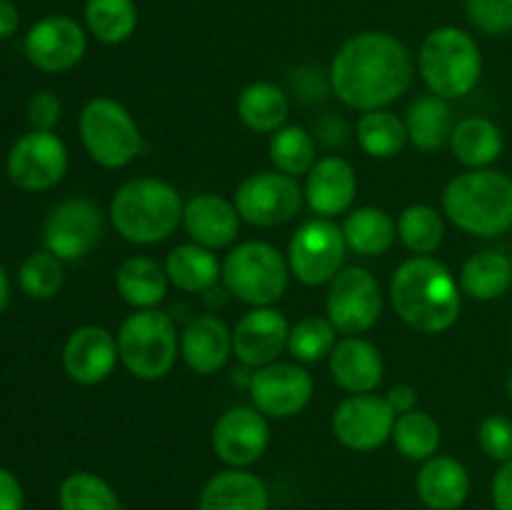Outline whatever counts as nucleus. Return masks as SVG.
<instances>
[{
	"label": "nucleus",
	"mask_w": 512,
	"mask_h": 510,
	"mask_svg": "<svg viewBox=\"0 0 512 510\" xmlns=\"http://www.w3.org/2000/svg\"><path fill=\"white\" fill-rule=\"evenodd\" d=\"M313 375L300 363H275L255 368L248 378V393L253 408L265 418H293L313 398Z\"/></svg>",
	"instance_id": "4468645a"
},
{
	"label": "nucleus",
	"mask_w": 512,
	"mask_h": 510,
	"mask_svg": "<svg viewBox=\"0 0 512 510\" xmlns=\"http://www.w3.org/2000/svg\"><path fill=\"white\" fill-rule=\"evenodd\" d=\"M305 200L318 218H335L350 213L355 193H358V175L353 165L340 155L320 158L305 175Z\"/></svg>",
	"instance_id": "aec40b11"
},
{
	"label": "nucleus",
	"mask_w": 512,
	"mask_h": 510,
	"mask_svg": "<svg viewBox=\"0 0 512 510\" xmlns=\"http://www.w3.org/2000/svg\"><path fill=\"white\" fill-rule=\"evenodd\" d=\"M68 173V148L53 130H30L15 140L8 155V175L18 188L50 190Z\"/></svg>",
	"instance_id": "ddd939ff"
},
{
	"label": "nucleus",
	"mask_w": 512,
	"mask_h": 510,
	"mask_svg": "<svg viewBox=\"0 0 512 510\" xmlns=\"http://www.w3.org/2000/svg\"><path fill=\"white\" fill-rule=\"evenodd\" d=\"M220 268L213 250L203 248L198 243H185L170 250L165 260V273L170 285H175L183 293H203L210 290L220 278Z\"/></svg>",
	"instance_id": "2f4dec72"
},
{
	"label": "nucleus",
	"mask_w": 512,
	"mask_h": 510,
	"mask_svg": "<svg viewBox=\"0 0 512 510\" xmlns=\"http://www.w3.org/2000/svg\"><path fill=\"white\" fill-rule=\"evenodd\" d=\"M398 448L403 458L415 460V463H425L433 458L443 440V430H440L438 420L425 410H410V413L398 415L393 428V438H390Z\"/></svg>",
	"instance_id": "72a5a7b5"
},
{
	"label": "nucleus",
	"mask_w": 512,
	"mask_h": 510,
	"mask_svg": "<svg viewBox=\"0 0 512 510\" xmlns=\"http://www.w3.org/2000/svg\"><path fill=\"white\" fill-rule=\"evenodd\" d=\"M340 228H343L348 250L363 255V258L388 253L398 238V223L385 210L373 208V205L350 210Z\"/></svg>",
	"instance_id": "c85d7f7f"
},
{
	"label": "nucleus",
	"mask_w": 512,
	"mask_h": 510,
	"mask_svg": "<svg viewBox=\"0 0 512 510\" xmlns=\"http://www.w3.org/2000/svg\"><path fill=\"white\" fill-rule=\"evenodd\" d=\"M325 310L335 330L343 335L368 333L383 313L380 283L368 268L350 265L330 280Z\"/></svg>",
	"instance_id": "9b49d317"
},
{
	"label": "nucleus",
	"mask_w": 512,
	"mask_h": 510,
	"mask_svg": "<svg viewBox=\"0 0 512 510\" xmlns=\"http://www.w3.org/2000/svg\"><path fill=\"white\" fill-rule=\"evenodd\" d=\"M83 15L90 35L105 45L125 43L138 28L135 0H88Z\"/></svg>",
	"instance_id": "473e14b6"
},
{
	"label": "nucleus",
	"mask_w": 512,
	"mask_h": 510,
	"mask_svg": "<svg viewBox=\"0 0 512 510\" xmlns=\"http://www.w3.org/2000/svg\"><path fill=\"white\" fill-rule=\"evenodd\" d=\"M105 218L88 198H70L55 205L43 225L45 250L60 260H80L93 253L103 240Z\"/></svg>",
	"instance_id": "f8f14e48"
},
{
	"label": "nucleus",
	"mask_w": 512,
	"mask_h": 510,
	"mask_svg": "<svg viewBox=\"0 0 512 510\" xmlns=\"http://www.w3.org/2000/svg\"><path fill=\"white\" fill-rule=\"evenodd\" d=\"M415 490L428 510H458L470 495V473L458 458L433 455L420 465Z\"/></svg>",
	"instance_id": "b1692460"
},
{
	"label": "nucleus",
	"mask_w": 512,
	"mask_h": 510,
	"mask_svg": "<svg viewBox=\"0 0 512 510\" xmlns=\"http://www.w3.org/2000/svg\"><path fill=\"white\" fill-rule=\"evenodd\" d=\"M20 290L33 300H50L63 290L65 273L63 260L50 250H35L33 255L23 260L18 273Z\"/></svg>",
	"instance_id": "ea45409f"
},
{
	"label": "nucleus",
	"mask_w": 512,
	"mask_h": 510,
	"mask_svg": "<svg viewBox=\"0 0 512 510\" xmlns=\"http://www.w3.org/2000/svg\"><path fill=\"white\" fill-rule=\"evenodd\" d=\"M478 445L495 463L512 460V420L508 415H488L480 420Z\"/></svg>",
	"instance_id": "79ce46f5"
},
{
	"label": "nucleus",
	"mask_w": 512,
	"mask_h": 510,
	"mask_svg": "<svg viewBox=\"0 0 512 510\" xmlns=\"http://www.w3.org/2000/svg\"><path fill=\"white\" fill-rule=\"evenodd\" d=\"M18 25H20L18 8H15L10 0H0V40L10 38V35L18 30Z\"/></svg>",
	"instance_id": "de8ad7c7"
},
{
	"label": "nucleus",
	"mask_w": 512,
	"mask_h": 510,
	"mask_svg": "<svg viewBox=\"0 0 512 510\" xmlns=\"http://www.w3.org/2000/svg\"><path fill=\"white\" fill-rule=\"evenodd\" d=\"M60 113H63V105H60L58 95L50 93V90H40L33 98L28 100V123L33 130H53L60 123Z\"/></svg>",
	"instance_id": "37998d69"
},
{
	"label": "nucleus",
	"mask_w": 512,
	"mask_h": 510,
	"mask_svg": "<svg viewBox=\"0 0 512 510\" xmlns=\"http://www.w3.org/2000/svg\"><path fill=\"white\" fill-rule=\"evenodd\" d=\"M180 355L193 373H218L233 355V330L215 315H198L180 333Z\"/></svg>",
	"instance_id": "5701e85b"
},
{
	"label": "nucleus",
	"mask_w": 512,
	"mask_h": 510,
	"mask_svg": "<svg viewBox=\"0 0 512 510\" xmlns=\"http://www.w3.org/2000/svg\"><path fill=\"white\" fill-rule=\"evenodd\" d=\"M510 340H512V325H510Z\"/></svg>",
	"instance_id": "3c124183"
},
{
	"label": "nucleus",
	"mask_w": 512,
	"mask_h": 510,
	"mask_svg": "<svg viewBox=\"0 0 512 510\" xmlns=\"http://www.w3.org/2000/svg\"><path fill=\"white\" fill-rule=\"evenodd\" d=\"M413 73V55L395 35L365 30L340 45L328 83L348 108L370 113L388 108L405 95Z\"/></svg>",
	"instance_id": "f257e3e1"
},
{
	"label": "nucleus",
	"mask_w": 512,
	"mask_h": 510,
	"mask_svg": "<svg viewBox=\"0 0 512 510\" xmlns=\"http://www.w3.org/2000/svg\"><path fill=\"white\" fill-rule=\"evenodd\" d=\"M0 510H25L23 485L8 468H0Z\"/></svg>",
	"instance_id": "c03bdc74"
},
{
	"label": "nucleus",
	"mask_w": 512,
	"mask_h": 510,
	"mask_svg": "<svg viewBox=\"0 0 512 510\" xmlns=\"http://www.w3.org/2000/svg\"><path fill=\"white\" fill-rule=\"evenodd\" d=\"M505 140L498 125L483 115H470L455 123L450 150L468 170L490 168L503 155Z\"/></svg>",
	"instance_id": "bb28decb"
},
{
	"label": "nucleus",
	"mask_w": 512,
	"mask_h": 510,
	"mask_svg": "<svg viewBox=\"0 0 512 510\" xmlns=\"http://www.w3.org/2000/svg\"><path fill=\"white\" fill-rule=\"evenodd\" d=\"M358 143L370 158H395L405 148V143H408L405 120L390 113L388 108L363 113V118L358 120Z\"/></svg>",
	"instance_id": "f704fd0d"
},
{
	"label": "nucleus",
	"mask_w": 512,
	"mask_h": 510,
	"mask_svg": "<svg viewBox=\"0 0 512 510\" xmlns=\"http://www.w3.org/2000/svg\"><path fill=\"white\" fill-rule=\"evenodd\" d=\"M398 238L410 253L433 255L445 238L443 215L430 205H410L398 218Z\"/></svg>",
	"instance_id": "4c0bfd02"
},
{
	"label": "nucleus",
	"mask_w": 512,
	"mask_h": 510,
	"mask_svg": "<svg viewBox=\"0 0 512 510\" xmlns=\"http://www.w3.org/2000/svg\"><path fill=\"white\" fill-rule=\"evenodd\" d=\"M405 128H408V140L418 150H438L450 143L455 120L448 100L440 95H420L410 103L405 113Z\"/></svg>",
	"instance_id": "7c9ffc66"
},
{
	"label": "nucleus",
	"mask_w": 512,
	"mask_h": 510,
	"mask_svg": "<svg viewBox=\"0 0 512 510\" xmlns=\"http://www.w3.org/2000/svg\"><path fill=\"white\" fill-rule=\"evenodd\" d=\"M443 213L475 238H498L512 230V178L493 168L465 170L443 190Z\"/></svg>",
	"instance_id": "7ed1b4c3"
},
{
	"label": "nucleus",
	"mask_w": 512,
	"mask_h": 510,
	"mask_svg": "<svg viewBox=\"0 0 512 510\" xmlns=\"http://www.w3.org/2000/svg\"><path fill=\"white\" fill-rule=\"evenodd\" d=\"M385 400H388L390 408L395 410V415H405L410 413V410H415V405H418V390L408 383H398L390 388Z\"/></svg>",
	"instance_id": "49530a36"
},
{
	"label": "nucleus",
	"mask_w": 512,
	"mask_h": 510,
	"mask_svg": "<svg viewBox=\"0 0 512 510\" xmlns=\"http://www.w3.org/2000/svg\"><path fill=\"white\" fill-rule=\"evenodd\" d=\"M198 510H270V490L248 468H228L200 490Z\"/></svg>",
	"instance_id": "393cba45"
},
{
	"label": "nucleus",
	"mask_w": 512,
	"mask_h": 510,
	"mask_svg": "<svg viewBox=\"0 0 512 510\" xmlns=\"http://www.w3.org/2000/svg\"><path fill=\"white\" fill-rule=\"evenodd\" d=\"M395 410L385 398L375 393L348 395L338 408L333 410V435L338 443L348 450L368 453V450L380 448L393 438L395 428Z\"/></svg>",
	"instance_id": "2eb2a0df"
},
{
	"label": "nucleus",
	"mask_w": 512,
	"mask_h": 510,
	"mask_svg": "<svg viewBox=\"0 0 512 510\" xmlns=\"http://www.w3.org/2000/svg\"><path fill=\"white\" fill-rule=\"evenodd\" d=\"M235 110H238V118L245 128L273 135L288 120L290 103L288 95L278 85L258 80V83H250L240 90Z\"/></svg>",
	"instance_id": "c756f323"
},
{
	"label": "nucleus",
	"mask_w": 512,
	"mask_h": 510,
	"mask_svg": "<svg viewBox=\"0 0 512 510\" xmlns=\"http://www.w3.org/2000/svg\"><path fill=\"white\" fill-rule=\"evenodd\" d=\"M465 13L480 33H512V0H465Z\"/></svg>",
	"instance_id": "a19ab883"
},
{
	"label": "nucleus",
	"mask_w": 512,
	"mask_h": 510,
	"mask_svg": "<svg viewBox=\"0 0 512 510\" xmlns=\"http://www.w3.org/2000/svg\"><path fill=\"white\" fill-rule=\"evenodd\" d=\"M335 343H338V330L323 315H308L290 325L288 353L293 355L295 363L310 365L330 358Z\"/></svg>",
	"instance_id": "58836bf2"
},
{
	"label": "nucleus",
	"mask_w": 512,
	"mask_h": 510,
	"mask_svg": "<svg viewBox=\"0 0 512 510\" xmlns=\"http://www.w3.org/2000/svg\"><path fill=\"white\" fill-rule=\"evenodd\" d=\"M418 70L433 95L445 100L465 98L483 78V53L468 30L440 25L420 45Z\"/></svg>",
	"instance_id": "39448f33"
},
{
	"label": "nucleus",
	"mask_w": 512,
	"mask_h": 510,
	"mask_svg": "<svg viewBox=\"0 0 512 510\" xmlns=\"http://www.w3.org/2000/svg\"><path fill=\"white\" fill-rule=\"evenodd\" d=\"M213 453L228 468H250L270 445L268 418L258 408H230L218 418L210 435Z\"/></svg>",
	"instance_id": "dca6fc26"
},
{
	"label": "nucleus",
	"mask_w": 512,
	"mask_h": 510,
	"mask_svg": "<svg viewBox=\"0 0 512 510\" xmlns=\"http://www.w3.org/2000/svg\"><path fill=\"white\" fill-rule=\"evenodd\" d=\"M220 280L230 295L253 308L278 303L288 290V258L263 240H248L228 253L220 268Z\"/></svg>",
	"instance_id": "0eeeda50"
},
{
	"label": "nucleus",
	"mask_w": 512,
	"mask_h": 510,
	"mask_svg": "<svg viewBox=\"0 0 512 510\" xmlns=\"http://www.w3.org/2000/svg\"><path fill=\"white\" fill-rule=\"evenodd\" d=\"M240 213L223 195L200 193L185 203L183 228L193 243L208 250L228 248L240 233Z\"/></svg>",
	"instance_id": "412c9836"
},
{
	"label": "nucleus",
	"mask_w": 512,
	"mask_h": 510,
	"mask_svg": "<svg viewBox=\"0 0 512 510\" xmlns=\"http://www.w3.org/2000/svg\"><path fill=\"white\" fill-rule=\"evenodd\" d=\"M123 368L138 380H160L173 370L180 353V335L173 318L158 308L135 310L118 330Z\"/></svg>",
	"instance_id": "423d86ee"
},
{
	"label": "nucleus",
	"mask_w": 512,
	"mask_h": 510,
	"mask_svg": "<svg viewBox=\"0 0 512 510\" xmlns=\"http://www.w3.org/2000/svg\"><path fill=\"white\" fill-rule=\"evenodd\" d=\"M330 375L350 395L375 393L383 383V355L370 340L360 335H345L338 340L328 358Z\"/></svg>",
	"instance_id": "4be33fe9"
},
{
	"label": "nucleus",
	"mask_w": 512,
	"mask_h": 510,
	"mask_svg": "<svg viewBox=\"0 0 512 510\" xmlns=\"http://www.w3.org/2000/svg\"><path fill=\"white\" fill-rule=\"evenodd\" d=\"M345 253L348 243L340 225L330 218L305 220L288 245L290 275H295L303 285L318 288L343 270Z\"/></svg>",
	"instance_id": "1a4fd4ad"
},
{
	"label": "nucleus",
	"mask_w": 512,
	"mask_h": 510,
	"mask_svg": "<svg viewBox=\"0 0 512 510\" xmlns=\"http://www.w3.org/2000/svg\"><path fill=\"white\" fill-rule=\"evenodd\" d=\"M303 200L305 193L298 178H290L280 170H263L248 175L238 185L233 203L245 223L255 228H278L300 213Z\"/></svg>",
	"instance_id": "9d476101"
},
{
	"label": "nucleus",
	"mask_w": 512,
	"mask_h": 510,
	"mask_svg": "<svg viewBox=\"0 0 512 510\" xmlns=\"http://www.w3.org/2000/svg\"><path fill=\"white\" fill-rule=\"evenodd\" d=\"M25 58L43 73H65L83 60L88 38L78 20L68 15H48L25 35Z\"/></svg>",
	"instance_id": "f3484780"
},
{
	"label": "nucleus",
	"mask_w": 512,
	"mask_h": 510,
	"mask_svg": "<svg viewBox=\"0 0 512 510\" xmlns=\"http://www.w3.org/2000/svg\"><path fill=\"white\" fill-rule=\"evenodd\" d=\"M508 395H510V400H512V370H510V375H508Z\"/></svg>",
	"instance_id": "8fccbe9b"
},
{
	"label": "nucleus",
	"mask_w": 512,
	"mask_h": 510,
	"mask_svg": "<svg viewBox=\"0 0 512 510\" xmlns=\"http://www.w3.org/2000/svg\"><path fill=\"white\" fill-rule=\"evenodd\" d=\"M183 210V198L170 183L133 178L115 190L108 215L120 238L135 245H155L183 225Z\"/></svg>",
	"instance_id": "20e7f679"
},
{
	"label": "nucleus",
	"mask_w": 512,
	"mask_h": 510,
	"mask_svg": "<svg viewBox=\"0 0 512 510\" xmlns=\"http://www.w3.org/2000/svg\"><path fill=\"white\" fill-rule=\"evenodd\" d=\"M390 300L405 325L418 333L438 335L458 323L463 290L440 260L415 255L390 278Z\"/></svg>",
	"instance_id": "f03ea898"
},
{
	"label": "nucleus",
	"mask_w": 512,
	"mask_h": 510,
	"mask_svg": "<svg viewBox=\"0 0 512 510\" xmlns=\"http://www.w3.org/2000/svg\"><path fill=\"white\" fill-rule=\"evenodd\" d=\"M490 495H493L495 510H512V460L500 463L498 473L493 478Z\"/></svg>",
	"instance_id": "a18cd8bd"
},
{
	"label": "nucleus",
	"mask_w": 512,
	"mask_h": 510,
	"mask_svg": "<svg viewBox=\"0 0 512 510\" xmlns=\"http://www.w3.org/2000/svg\"><path fill=\"white\" fill-rule=\"evenodd\" d=\"M290 325L273 305L253 308L235 323L233 355L248 368H263L275 363L288 350Z\"/></svg>",
	"instance_id": "a211bd4d"
},
{
	"label": "nucleus",
	"mask_w": 512,
	"mask_h": 510,
	"mask_svg": "<svg viewBox=\"0 0 512 510\" xmlns=\"http://www.w3.org/2000/svg\"><path fill=\"white\" fill-rule=\"evenodd\" d=\"M78 133L85 153L100 168L118 170L143 153V135L125 105L113 98H93L78 118Z\"/></svg>",
	"instance_id": "6e6552de"
},
{
	"label": "nucleus",
	"mask_w": 512,
	"mask_h": 510,
	"mask_svg": "<svg viewBox=\"0 0 512 510\" xmlns=\"http://www.w3.org/2000/svg\"><path fill=\"white\" fill-rule=\"evenodd\" d=\"M458 283L463 295L480 303L503 298L512 285V260L503 250H480L465 260Z\"/></svg>",
	"instance_id": "cd10ccee"
},
{
	"label": "nucleus",
	"mask_w": 512,
	"mask_h": 510,
	"mask_svg": "<svg viewBox=\"0 0 512 510\" xmlns=\"http://www.w3.org/2000/svg\"><path fill=\"white\" fill-rule=\"evenodd\" d=\"M270 163L275 170L290 175V178H300L308 175L310 168L318 163L315 155V138L303 128V125H283L270 135L268 145Z\"/></svg>",
	"instance_id": "c9c22d12"
},
{
	"label": "nucleus",
	"mask_w": 512,
	"mask_h": 510,
	"mask_svg": "<svg viewBox=\"0 0 512 510\" xmlns=\"http://www.w3.org/2000/svg\"><path fill=\"white\" fill-rule=\"evenodd\" d=\"M8 300H10V283H8V275H5L3 265H0V313L5 310Z\"/></svg>",
	"instance_id": "09e8293b"
},
{
	"label": "nucleus",
	"mask_w": 512,
	"mask_h": 510,
	"mask_svg": "<svg viewBox=\"0 0 512 510\" xmlns=\"http://www.w3.org/2000/svg\"><path fill=\"white\" fill-rule=\"evenodd\" d=\"M58 505L60 510H123L113 485L88 470L70 473L60 483Z\"/></svg>",
	"instance_id": "e433bc0d"
},
{
	"label": "nucleus",
	"mask_w": 512,
	"mask_h": 510,
	"mask_svg": "<svg viewBox=\"0 0 512 510\" xmlns=\"http://www.w3.org/2000/svg\"><path fill=\"white\" fill-rule=\"evenodd\" d=\"M168 285L170 280L165 265L153 258H145V255L125 258L115 273V288H118L120 298L133 305L135 310L158 308L168 295Z\"/></svg>",
	"instance_id": "a878e982"
},
{
	"label": "nucleus",
	"mask_w": 512,
	"mask_h": 510,
	"mask_svg": "<svg viewBox=\"0 0 512 510\" xmlns=\"http://www.w3.org/2000/svg\"><path fill=\"white\" fill-rule=\"evenodd\" d=\"M118 338L103 325H83L65 340L63 368L78 385H98L118 365Z\"/></svg>",
	"instance_id": "6ab92c4d"
}]
</instances>
